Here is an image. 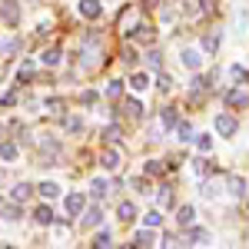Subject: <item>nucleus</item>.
Segmentation results:
<instances>
[{
  "instance_id": "1",
  "label": "nucleus",
  "mask_w": 249,
  "mask_h": 249,
  "mask_svg": "<svg viewBox=\"0 0 249 249\" xmlns=\"http://www.w3.org/2000/svg\"><path fill=\"white\" fill-rule=\"evenodd\" d=\"M213 126H216V133H219V136H232L236 130H239L236 116H230V113H219L216 120H213Z\"/></svg>"
},
{
  "instance_id": "2",
  "label": "nucleus",
  "mask_w": 249,
  "mask_h": 249,
  "mask_svg": "<svg viewBox=\"0 0 249 249\" xmlns=\"http://www.w3.org/2000/svg\"><path fill=\"white\" fill-rule=\"evenodd\" d=\"M0 20H3L7 27H17V20H20V7L14 3V0H0Z\"/></svg>"
},
{
  "instance_id": "3",
  "label": "nucleus",
  "mask_w": 249,
  "mask_h": 249,
  "mask_svg": "<svg viewBox=\"0 0 249 249\" xmlns=\"http://www.w3.org/2000/svg\"><path fill=\"white\" fill-rule=\"evenodd\" d=\"M77 10H80V17H87V20H100L103 17V3H100V0H80Z\"/></svg>"
},
{
  "instance_id": "4",
  "label": "nucleus",
  "mask_w": 249,
  "mask_h": 249,
  "mask_svg": "<svg viewBox=\"0 0 249 249\" xmlns=\"http://www.w3.org/2000/svg\"><path fill=\"white\" fill-rule=\"evenodd\" d=\"M206 239H210V230L193 226V223H190V230H186V243H190V246H206Z\"/></svg>"
},
{
  "instance_id": "5",
  "label": "nucleus",
  "mask_w": 249,
  "mask_h": 249,
  "mask_svg": "<svg viewBox=\"0 0 249 249\" xmlns=\"http://www.w3.org/2000/svg\"><path fill=\"white\" fill-rule=\"evenodd\" d=\"M83 206H87V196H83V193H67V213H70V216H80Z\"/></svg>"
},
{
  "instance_id": "6",
  "label": "nucleus",
  "mask_w": 249,
  "mask_h": 249,
  "mask_svg": "<svg viewBox=\"0 0 249 249\" xmlns=\"http://www.w3.org/2000/svg\"><path fill=\"white\" fill-rule=\"evenodd\" d=\"M179 60H183L186 70H199V67H203V53H199V50H183Z\"/></svg>"
},
{
  "instance_id": "7",
  "label": "nucleus",
  "mask_w": 249,
  "mask_h": 249,
  "mask_svg": "<svg viewBox=\"0 0 249 249\" xmlns=\"http://www.w3.org/2000/svg\"><path fill=\"white\" fill-rule=\"evenodd\" d=\"M226 103H230L232 110H243V107H249V96L239 90V87H232L230 93H226Z\"/></svg>"
},
{
  "instance_id": "8",
  "label": "nucleus",
  "mask_w": 249,
  "mask_h": 249,
  "mask_svg": "<svg viewBox=\"0 0 249 249\" xmlns=\"http://www.w3.org/2000/svg\"><path fill=\"white\" fill-rule=\"evenodd\" d=\"M100 166H103L107 173H113L116 166H120V153H116L113 146H110V150H103V156H100Z\"/></svg>"
},
{
  "instance_id": "9",
  "label": "nucleus",
  "mask_w": 249,
  "mask_h": 249,
  "mask_svg": "<svg viewBox=\"0 0 249 249\" xmlns=\"http://www.w3.org/2000/svg\"><path fill=\"white\" fill-rule=\"evenodd\" d=\"M116 216H120L123 223H133V219H136V216H140V213H136V206H133V203H130V199H123V203L116 206Z\"/></svg>"
},
{
  "instance_id": "10",
  "label": "nucleus",
  "mask_w": 249,
  "mask_h": 249,
  "mask_svg": "<svg viewBox=\"0 0 249 249\" xmlns=\"http://www.w3.org/2000/svg\"><path fill=\"white\" fill-rule=\"evenodd\" d=\"M226 186H230V196H236V199H239V196H246V179H243V176H230V179H226Z\"/></svg>"
},
{
  "instance_id": "11",
  "label": "nucleus",
  "mask_w": 249,
  "mask_h": 249,
  "mask_svg": "<svg viewBox=\"0 0 249 249\" xmlns=\"http://www.w3.org/2000/svg\"><path fill=\"white\" fill-rule=\"evenodd\" d=\"M34 219H37L40 226H53V219H57V216H53L50 206H37V210H34Z\"/></svg>"
},
{
  "instance_id": "12",
  "label": "nucleus",
  "mask_w": 249,
  "mask_h": 249,
  "mask_svg": "<svg viewBox=\"0 0 249 249\" xmlns=\"http://www.w3.org/2000/svg\"><path fill=\"white\" fill-rule=\"evenodd\" d=\"M193 219H196V210H193L190 203H186V206H179V210H176V223H179V226H183V230H186V226H190Z\"/></svg>"
},
{
  "instance_id": "13",
  "label": "nucleus",
  "mask_w": 249,
  "mask_h": 249,
  "mask_svg": "<svg viewBox=\"0 0 249 249\" xmlns=\"http://www.w3.org/2000/svg\"><path fill=\"white\" fill-rule=\"evenodd\" d=\"M153 232L150 230H140V232H133V239H130V243H126V246H153Z\"/></svg>"
},
{
  "instance_id": "14",
  "label": "nucleus",
  "mask_w": 249,
  "mask_h": 249,
  "mask_svg": "<svg viewBox=\"0 0 249 249\" xmlns=\"http://www.w3.org/2000/svg\"><path fill=\"white\" fill-rule=\"evenodd\" d=\"M37 193L43 196V199H57V196H60V186L53 183V179H47V183H40V186H37Z\"/></svg>"
},
{
  "instance_id": "15",
  "label": "nucleus",
  "mask_w": 249,
  "mask_h": 249,
  "mask_svg": "<svg viewBox=\"0 0 249 249\" xmlns=\"http://www.w3.org/2000/svg\"><path fill=\"white\" fill-rule=\"evenodd\" d=\"M17 156H20L17 143H0V160H7V163H14Z\"/></svg>"
},
{
  "instance_id": "16",
  "label": "nucleus",
  "mask_w": 249,
  "mask_h": 249,
  "mask_svg": "<svg viewBox=\"0 0 249 249\" xmlns=\"http://www.w3.org/2000/svg\"><path fill=\"white\" fill-rule=\"evenodd\" d=\"M90 190H93V196H96V199H103V196L110 193V183H107L103 176H96L93 183H90Z\"/></svg>"
},
{
  "instance_id": "17",
  "label": "nucleus",
  "mask_w": 249,
  "mask_h": 249,
  "mask_svg": "<svg viewBox=\"0 0 249 249\" xmlns=\"http://www.w3.org/2000/svg\"><path fill=\"white\" fill-rule=\"evenodd\" d=\"M156 203H160V210L173 206V186H160V193H156Z\"/></svg>"
},
{
  "instance_id": "18",
  "label": "nucleus",
  "mask_w": 249,
  "mask_h": 249,
  "mask_svg": "<svg viewBox=\"0 0 249 249\" xmlns=\"http://www.w3.org/2000/svg\"><path fill=\"white\" fill-rule=\"evenodd\" d=\"M60 57H63V53H60V47H47V50H43V63H47V67H57L60 63Z\"/></svg>"
},
{
  "instance_id": "19",
  "label": "nucleus",
  "mask_w": 249,
  "mask_h": 249,
  "mask_svg": "<svg viewBox=\"0 0 249 249\" xmlns=\"http://www.w3.org/2000/svg\"><path fill=\"white\" fill-rule=\"evenodd\" d=\"M193 126L190 123H176V140H179V143H193Z\"/></svg>"
},
{
  "instance_id": "20",
  "label": "nucleus",
  "mask_w": 249,
  "mask_h": 249,
  "mask_svg": "<svg viewBox=\"0 0 249 249\" xmlns=\"http://www.w3.org/2000/svg\"><path fill=\"white\" fill-rule=\"evenodd\" d=\"M90 246H96V249H103V246H113V232H110V230L96 232V236H93V243H90Z\"/></svg>"
},
{
  "instance_id": "21",
  "label": "nucleus",
  "mask_w": 249,
  "mask_h": 249,
  "mask_svg": "<svg viewBox=\"0 0 249 249\" xmlns=\"http://www.w3.org/2000/svg\"><path fill=\"white\" fill-rule=\"evenodd\" d=\"M123 107H126V116H133V120H143V103H140V100H126Z\"/></svg>"
},
{
  "instance_id": "22",
  "label": "nucleus",
  "mask_w": 249,
  "mask_h": 249,
  "mask_svg": "<svg viewBox=\"0 0 249 249\" xmlns=\"http://www.w3.org/2000/svg\"><path fill=\"white\" fill-rule=\"evenodd\" d=\"M193 140H196V146H199V153H210V150H213V136H210V133H196Z\"/></svg>"
},
{
  "instance_id": "23",
  "label": "nucleus",
  "mask_w": 249,
  "mask_h": 249,
  "mask_svg": "<svg viewBox=\"0 0 249 249\" xmlns=\"http://www.w3.org/2000/svg\"><path fill=\"white\" fill-rule=\"evenodd\" d=\"M230 77L236 80V83H246V80H249V70H246V67H239V63H232V67H230Z\"/></svg>"
},
{
  "instance_id": "24",
  "label": "nucleus",
  "mask_w": 249,
  "mask_h": 249,
  "mask_svg": "<svg viewBox=\"0 0 249 249\" xmlns=\"http://www.w3.org/2000/svg\"><path fill=\"white\" fill-rule=\"evenodd\" d=\"M30 193H34V186L17 183V186H14V199H17V203H23V199H30Z\"/></svg>"
},
{
  "instance_id": "25",
  "label": "nucleus",
  "mask_w": 249,
  "mask_h": 249,
  "mask_svg": "<svg viewBox=\"0 0 249 249\" xmlns=\"http://www.w3.org/2000/svg\"><path fill=\"white\" fill-rule=\"evenodd\" d=\"M193 170L199 173V176H206V173H213V163L206 156H199V160H193Z\"/></svg>"
},
{
  "instance_id": "26",
  "label": "nucleus",
  "mask_w": 249,
  "mask_h": 249,
  "mask_svg": "<svg viewBox=\"0 0 249 249\" xmlns=\"http://www.w3.org/2000/svg\"><path fill=\"white\" fill-rule=\"evenodd\" d=\"M216 47H219V34H206L203 37V50L206 53H216Z\"/></svg>"
},
{
  "instance_id": "27",
  "label": "nucleus",
  "mask_w": 249,
  "mask_h": 249,
  "mask_svg": "<svg viewBox=\"0 0 249 249\" xmlns=\"http://www.w3.org/2000/svg\"><path fill=\"white\" fill-rule=\"evenodd\" d=\"M143 223H146V226L153 230V226H160V223H163V213H160V210H150L146 216H143Z\"/></svg>"
},
{
  "instance_id": "28",
  "label": "nucleus",
  "mask_w": 249,
  "mask_h": 249,
  "mask_svg": "<svg viewBox=\"0 0 249 249\" xmlns=\"http://www.w3.org/2000/svg\"><path fill=\"white\" fill-rule=\"evenodd\" d=\"M146 87H150V77H146V73H133V90L136 93H143Z\"/></svg>"
},
{
  "instance_id": "29",
  "label": "nucleus",
  "mask_w": 249,
  "mask_h": 249,
  "mask_svg": "<svg viewBox=\"0 0 249 249\" xmlns=\"http://www.w3.org/2000/svg\"><path fill=\"white\" fill-rule=\"evenodd\" d=\"M100 219H103V210H100V206H93V210L87 213V219H83V226H96Z\"/></svg>"
},
{
  "instance_id": "30",
  "label": "nucleus",
  "mask_w": 249,
  "mask_h": 249,
  "mask_svg": "<svg viewBox=\"0 0 249 249\" xmlns=\"http://www.w3.org/2000/svg\"><path fill=\"white\" fill-rule=\"evenodd\" d=\"M30 77H34V63L27 60V63H20V73H17V80H20V83H27Z\"/></svg>"
},
{
  "instance_id": "31",
  "label": "nucleus",
  "mask_w": 249,
  "mask_h": 249,
  "mask_svg": "<svg viewBox=\"0 0 249 249\" xmlns=\"http://www.w3.org/2000/svg\"><path fill=\"white\" fill-rule=\"evenodd\" d=\"M146 63H150L153 70H160V67H163V53H160V50H150V53H146Z\"/></svg>"
},
{
  "instance_id": "32",
  "label": "nucleus",
  "mask_w": 249,
  "mask_h": 249,
  "mask_svg": "<svg viewBox=\"0 0 249 249\" xmlns=\"http://www.w3.org/2000/svg\"><path fill=\"white\" fill-rule=\"evenodd\" d=\"M163 126H166V130H170V126H176V110H173V107H166V110H163Z\"/></svg>"
},
{
  "instance_id": "33",
  "label": "nucleus",
  "mask_w": 249,
  "mask_h": 249,
  "mask_svg": "<svg viewBox=\"0 0 249 249\" xmlns=\"http://www.w3.org/2000/svg\"><path fill=\"white\" fill-rule=\"evenodd\" d=\"M20 216H23V210H20V206H7V210H3V219H10V223H17Z\"/></svg>"
},
{
  "instance_id": "34",
  "label": "nucleus",
  "mask_w": 249,
  "mask_h": 249,
  "mask_svg": "<svg viewBox=\"0 0 249 249\" xmlns=\"http://www.w3.org/2000/svg\"><path fill=\"white\" fill-rule=\"evenodd\" d=\"M156 87H160V93H170V90H173V80L166 77V73H160V80H156Z\"/></svg>"
},
{
  "instance_id": "35",
  "label": "nucleus",
  "mask_w": 249,
  "mask_h": 249,
  "mask_svg": "<svg viewBox=\"0 0 249 249\" xmlns=\"http://www.w3.org/2000/svg\"><path fill=\"white\" fill-rule=\"evenodd\" d=\"M133 190L136 193H150V179H146V176H136V179H133Z\"/></svg>"
},
{
  "instance_id": "36",
  "label": "nucleus",
  "mask_w": 249,
  "mask_h": 249,
  "mask_svg": "<svg viewBox=\"0 0 249 249\" xmlns=\"http://www.w3.org/2000/svg\"><path fill=\"white\" fill-rule=\"evenodd\" d=\"M80 103H83V107H93L96 103V90H83V93H80Z\"/></svg>"
},
{
  "instance_id": "37",
  "label": "nucleus",
  "mask_w": 249,
  "mask_h": 249,
  "mask_svg": "<svg viewBox=\"0 0 249 249\" xmlns=\"http://www.w3.org/2000/svg\"><path fill=\"white\" fill-rule=\"evenodd\" d=\"M140 53H136V47H123V63H136Z\"/></svg>"
},
{
  "instance_id": "38",
  "label": "nucleus",
  "mask_w": 249,
  "mask_h": 249,
  "mask_svg": "<svg viewBox=\"0 0 249 249\" xmlns=\"http://www.w3.org/2000/svg\"><path fill=\"white\" fill-rule=\"evenodd\" d=\"M120 93H123V83H120V80H113V83L107 87V96H110V100H116Z\"/></svg>"
},
{
  "instance_id": "39",
  "label": "nucleus",
  "mask_w": 249,
  "mask_h": 249,
  "mask_svg": "<svg viewBox=\"0 0 249 249\" xmlns=\"http://www.w3.org/2000/svg\"><path fill=\"white\" fill-rule=\"evenodd\" d=\"M67 130H70V133H80V130H83V120H80V116H70V120H67Z\"/></svg>"
},
{
  "instance_id": "40",
  "label": "nucleus",
  "mask_w": 249,
  "mask_h": 249,
  "mask_svg": "<svg viewBox=\"0 0 249 249\" xmlns=\"http://www.w3.org/2000/svg\"><path fill=\"white\" fill-rule=\"evenodd\" d=\"M156 173H163V163L160 160H150L146 163V176H156Z\"/></svg>"
},
{
  "instance_id": "41",
  "label": "nucleus",
  "mask_w": 249,
  "mask_h": 249,
  "mask_svg": "<svg viewBox=\"0 0 249 249\" xmlns=\"http://www.w3.org/2000/svg\"><path fill=\"white\" fill-rule=\"evenodd\" d=\"M116 136H120V130H116V126H107V130H103V140H107V143H113Z\"/></svg>"
},
{
  "instance_id": "42",
  "label": "nucleus",
  "mask_w": 249,
  "mask_h": 249,
  "mask_svg": "<svg viewBox=\"0 0 249 249\" xmlns=\"http://www.w3.org/2000/svg\"><path fill=\"white\" fill-rule=\"evenodd\" d=\"M203 196H206V199H213V196H219V186H213V183H206V186H203Z\"/></svg>"
},
{
  "instance_id": "43",
  "label": "nucleus",
  "mask_w": 249,
  "mask_h": 249,
  "mask_svg": "<svg viewBox=\"0 0 249 249\" xmlns=\"http://www.w3.org/2000/svg\"><path fill=\"white\" fill-rule=\"evenodd\" d=\"M0 107H14V93H3V96H0Z\"/></svg>"
},
{
  "instance_id": "44",
  "label": "nucleus",
  "mask_w": 249,
  "mask_h": 249,
  "mask_svg": "<svg viewBox=\"0 0 249 249\" xmlns=\"http://www.w3.org/2000/svg\"><path fill=\"white\" fill-rule=\"evenodd\" d=\"M146 3H150V7H160V0H146Z\"/></svg>"
},
{
  "instance_id": "45",
  "label": "nucleus",
  "mask_w": 249,
  "mask_h": 249,
  "mask_svg": "<svg viewBox=\"0 0 249 249\" xmlns=\"http://www.w3.org/2000/svg\"><path fill=\"white\" fill-rule=\"evenodd\" d=\"M0 206H3V196H0Z\"/></svg>"
}]
</instances>
